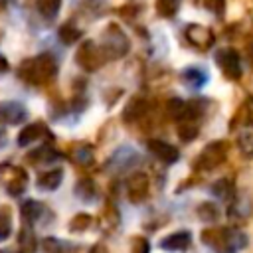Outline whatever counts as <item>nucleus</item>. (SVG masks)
Wrapping results in <instances>:
<instances>
[{
    "label": "nucleus",
    "instance_id": "f3484780",
    "mask_svg": "<svg viewBox=\"0 0 253 253\" xmlns=\"http://www.w3.org/2000/svg\"><path fill=\"white\" fill-rule=\"evenodd\" d=\"M95 184L91 182V180H79L77 184H75V194L81 198V200H85V202H91L93 198H95Z\"/></svg>",
    "mask_w": 253,
    "mask_h": 253
},
{
    "label": "nucleus",
    "instance_id": "412c9836",
    "mask_svg": "<svg viewBox=\"0 0 253 253\" xmlns=\"http://www.w3.org/2000/svg\"><path fill=\"white\" fill-rule=\"evenodd\" d=\"M42 211H43V206L38 204V202H32V200L22 206V217H24L26 221H36Z\"/></svg>",
    "mask_w": 253,
    "mask_h": 253
},
{
    "label": "nucleus",
    "instance_id": "4468645a",
    "mask_svg": "<svg viewBox=\"0 0 253 253\" xmlns=\"http://www.w3.org/2000/svg\"><path fill=\"white\" fill-rule=\"evenodd\" d=\"M45 132V126L42 123H34V125H28L20 134H18V144L20 146H26L30 144L32 140H36L38 136H42Z\"/></svg>",
    "mask_w": 253,
    "mask_h": 253
},
{
    "label": "nucleus",
    "instance_id": "dca6fc26",
    "mask_svg": "<svg viewBox=\"0 0 253 253\" xmlns=\"http://www.w3.org/2000/svg\"><path fill=\"white\" fill-rule=\"evenodd\" d=\"M57 34H59V40H61L63 43H67V45H69V43H75V42L81 38V30H79V28H75L73 24H69V22H67V24H63V26L59 28V32H57Z\"/></svg>",
    "mask_w": 253,
    "mask_h": 253
},
{
    "label": "nucleus",
    "instance_id": "ddd939ff",
    "mask_svg": "<svg viewBox=\"0 0 253 253\" xmlns=\"http://www.w3.org/2000/svg\"><path fill=\"white\" fill-rule=\"evenodd\" d=\"M144 111H146L144 99L134 97V99H130V103H126V107H125V111H123V119H125V123H132V121L140 119V117L144 115Z\"/></svg>",
    "mask_w": 253,
    "mask_h": 253
},
{
    "label": "nucleus",
    "instance_id": "c85d7f7f",
    "mask_svg": "<svg viewBox=\"0 0 253 253\" xmlns=\"http://www.w3.org/2000/svg\"><path fill=\"white\" fill-rule=\"evenodd\" d=\"M91 253H107V249H105L103 245H95V247L91 249Z\"/></svg>",
    "mask_w": 253,
    "mask_h": 253
},
{
    "label": "nucleus",
    "instance_id": "f03ea898",
    "mask_svg": "<svg viewBox=\"0 0 253 253\" xmlns=\"http://www.w3.org/2000/svg\"><path fill=\"white\" fill-rule=\"evenodd\" d=\"M202 239L213 247L215 251L219 253H233L235 247H239L237 243H243V237L231 229H225V227H217V229H206L202 233Z\"/></svg>",
    "mask_w": 253,
    "mask_h": 253
},
{
    "label": "nucleus",
    "instance_id": "f8f14e48",
    "mask_svg": "<svg viewBox=\"0 0 253 253\" xmlns=\"http://www.w3.org/2000/svg\"><path fill=\"white\" fill-rule=\"evenodd\" d=\"M61 178H63V170L55 168V170H47L43 174L38 176V188L40 190H55L59 184H61Z\"/></svg>",
    "mask_w": 253,
    "mask_h": 253
},
{
    "label": "nucleus",
    "instance_id": "b1692460",
    "mask_svg": "<svg viewBox=\"0 0 253 253\" xmlns=\"http://www.w3.org/2000/svg\"><path fill=\"white\" fill-rule=\"evenodd\" d=\"M89 223H91V217H89L87 213H77V215L69 221V227H71L73 231H83Z\"/></svg>",
    "mask_w": 253,
    "mask_h": 253
},
{
    "label": "nucleus",
    "instance_id": "f257e3e1",
    "mask_svg": "<svg viewBox=\"0 0 253 253\" xmlns=\"http://www.w3.org/2000/svg\"><path fill=\"white\" fill-rule=\"evenodd\" d=\"M57 71V63L51 53H40L32 59H26L20 67V77L32 85L47 83Z\"/></svg>",
    "mask_w": 253,
    "mask_h": 253
},
{
    "label": "nucleus",
    "instance_id": "7ed1b4c3",
    "mask_svg": "<svg viewBox=\"0 0 253 253\" xmlns=\"http://www.w3.org/2000/svg\"><path fill=\"white\" fill-rule=\"evenodd\" d=\"M128 51V40L119 26H109L105 30V55L121 57Z\"/></svg>",
    "mask_w": 253,
    "mask_h": 253
},
{
    "label": "nucleus",
    "instance_id": "423d86ee",
    "mask_svg": "<svg viewBox=\"0 0 253 253\" xmlns=\"http://www.w3.org/2000/svg\"><path fill=\"white\" fill-rule=\"evenodd\" d=\"M148 186H150V182H148L146 174L134 172L132 176H128V180H126V196H128V200L130 202L144 200L146 194H148Z\"/></svg>",
    "mask_w": 253,
    "mask_h": 253
},
{
    "label": "nucleus",
    "instance_id": "9d476101",
    "mask_svg": "<svg viewBox=\"0 0 253 253\" xmlns=\"http://www.w3.org/2000/svg\"><path fill=\"white\" fill-rule=\"evenodd\" d=\"M186 38H188L194 45H198L200 49H206V47H210V45L213 43L211 32H210L208 28L200 26V24H192V26L186 30Z\"/></svg>",
    "mask_w": 253,
    "mask_h": 253
},
{
    "label": "nucleus",
    "instance_id": "a211bd4d",
    "mask_svg": "<svg viewBox=\"0 0 253 253\" xmlns=\"http://www.w3.org/2000/svg\"><path fill=\"white\" fill-rule=\"evenodd\" d=\"M20 253H36V237L28 227L20 231Z\"/></svg>",
    "mask_w": 253,
    "mask_h": 253
},
{
    "label": "nucleus",
    "instance_id": "393cba45",
    "mask_svg": "<svg viewBox=\"0 0 253 253\" xmlns=\"http://www.w3.org/2000/svg\"><path fill=\"white\" fill-rule=\"evenodd\" d=\"M178 134H180V138H182L184 142H188V140L196 138L198 128H196L194 125H190V123H182V125H180V128H178Z\"/></svg>",
    "mask_w": 253,
    "mask_h": 253
},
{
    "label": "nucleus",
    "instance_id": "cd10ccee",
    "mask_svg": "<svg viewBox=\"0 0 253 253\" xmlns=\"http://www.w3.org/2000/svg\"><path fill=\"white\" fill-rule=\"evenodd\" d=\"M4 71H8V61L4 55H0V73H4Z\"/></svg>",
    "mask_w": 253,
    "mask_h": 253
},
{
    "label": "nucleus",
    "instance_id": "9b49d317",
    "mask_svg": "<svg viewBox=\"0 0 253 253\" xmlns=\"http://www.w3.org/2000/svg\"><path fill=\"white\" fill-rule=\"evenodd\" d=\"M192 241L190 231H176L160 239V247L166 251H184Z\"/></svg>",
    "mask_w": 253,
    "mask_h": 253
},
{
    "label": "nucleus",
    "instance_id": "bb28decb",
    "mask_svg": "<svg viewBox=\"0 0 253 253\" xmlns=\"http://www.w3.org/2000/svg\"><path fill=\"white\" fill-rule=\"evenodd\" d=\"M134 243H136V247H134V251H136V253H148V241H146V239L136 237V239H134Z\"/></svg>",
    "mask_w": 253,
    "mask_h": 253
},
{
    "label": "nucleus",
    "instance_id": "5701e85b",
    "mask_svg": "<svg viewBox=\"0 0 253 253\" xmlns=\"http://www.w3.org/2000/svg\"><path fill=\"white\" fill-rule=\"evenodd\" d=\"M198 213H200V217L202 219H206V221H211V219H215L217 217V208L213 206V204H202L200 208H198Z\"/></svg>",
    "mask_w": 253,
    "mask_h": 253
},
{
    "label": "nucleus",
    "instance_id": "2eb2a0df",
    "mask_svg": "<svg viewBox=\"0 0 253 253\" xmlns=\"http://www.w3.org/2000/svg\"><path fill=\"white\" fill-rule=\"evenodd\" d=\"M36 8L45 20H53L59 14L61 0H36Z\"/></svg>",
    "mask_w": 253,
    "mask_h": 253
},
{
    "label": "nucleus",
    "instance_id": "1a4fd4ad",
    "mask_svg": "<svg viewBox=\"0 0 253 253\" xmlns=\"http://www.w3.org/2000/svg\"><path fill=\"white\" fill-rule=\"evenodd\" d=\"M148 150H150L158 160H162V162H166V164H172V162H176V160L180 158V152H178L172 144H168V142H164V140H156V138L148 140Z\"/></svg>",
    "mask_w": 253,
    "mask_h": 253
},
{
    "label": "nucleus",
    "instance_id": "aec40b11",
    "mask_svg": "<svg viewBox=\"0 0 253 253\" xmlns=\"http://www.w3.org/2000/svg\"><path fill=\"white\" fill-rule=\"evenodd\" d=\"M57 156H59V154H57V152H53L51 148L42 146V148H38V150L30 152V154H28V160H32V162H51V160H55Z\"/></svg>",
    "mask_w": 253,
    "mask_h": 253
},
{
    "label": "nucleus",
    "instance_id": "a878e982",
    "mask_svg": "<svg viewBox=\"0 0 253 253\" xmlns=\"http://www.w3.org/2000/svg\"><path fill=\"white\" fill-rule=\"evenodd\" d=\"M10 235V217L6 213L0 215V241Z\"/></svg>",
    "mask_w": 253,
    "mask_h": 253
},
{
    "label": "nucleus",
    "instance_id": "6ab92c4d",
    "mask_svg": "<svg viewBox=\"0 0 253 253\" xmlns=\"http://www.w3.org/2000/svg\"><path fill=\"white\" fill-rule=\"evenodd\" d=\"M182 0H156V12L164 18H170L178 12Z\"/></svg>",
    "mask_w": 253,
    "mask_h": 253
},
{
    "label": "nucleus",
    "instance_id": "6e6552de",
    "mask_svg": "<svg viewBox=\"0 0 253 253\" xmlns=\"http://www.w3.org/2000/svg\"><path fill=\"white\" fill-rule=\"evenodd\" d=\"M28 117L26 107L18 101H6L0 105V119L8 125H18Z\"/></svg>",
    "mask_w": 253,
    "mask_h": 253
},
{
    "label": "nucleus",
    "instance_id": "0eeeda50",
    "mask_svg": "<svg viewBox=\"0 0 253 253\" xmlns=\"http://www.w3.org/2000/svg\"><path fill=\"white\" fill-rule=\"evenodd\" d=\"M217 65L223 69V73L231 79H239L241 75V65H239V55L237 51L233 49H221L217 51V57H215Z\"/></svg>",
    "mask_w": 253,
    "mask_h": 253
},
{
    "label": "nucleus",
    "instance_id": "4be33fe9",
    "mask_svg": "<svg viewBox=\"0 0 253 253\" xmlns=\"http://www.w3.org/2000/svg\"><path fill=\"white\" fill-rule=\"evenodd\" d=\"M182 77H184V81L190 83L192 87H200V85H204L206 79H208L206 73H204L202 69H194V67H192V69H186Z\"/></svg>",
    "mask_w": 253,
    "mask_h": 253
},
{
    "label": "nucleus",
    "instance_id": "20e7f679",
    "mask_svg": "<svg viewBox=\"0 0 253 253\" xmlns=\"http://www.w3.org/2000/svg\"><path fill=\"white\" fill-rule=\"evenodd\" d=\"M77 63H79L85 71H95V69L101 67V63H103V53L99 51V47L95 45V42L85 40V42L79 45Z\"/></svg>",
    "mask_w": 253,
    "mask_h": 253
},
{
    "label": "nucleus",
    "instance_id": "39448f33",
    "mask_svg": "<svg viewBox=\"0 0 253 253\" xmlns=\"http://www.w3.org/2000/svg\"><path fill=\"white\" fill-rule=\"evenodd\" d=\"M227 146H225V142H211V144H208L204 150H202V154L196 158V166L198 168H204V170H210V168H215L217 164H221L223 162V158H225V150Z\"/></svg>",
    "mask_w": 253,
    "mask_h": 253
}]
</instances>
